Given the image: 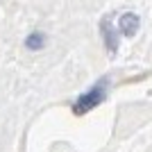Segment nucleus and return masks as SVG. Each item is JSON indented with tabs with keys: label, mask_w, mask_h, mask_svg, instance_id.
<instances>
[{
	"label": "nucleus",
	"mask_w": 152,
	"mask_h": 152,
	"mask_svg": "<svg viewBox=\"0 0 152 152\" xmlns=\"http://www.w3.org/2000/svg\"><path fill=\"white\" fill-rule=\"evenodd\" d=\"M43 34H39V32H34V34H30L25 41V45L30 48V50H39V48H43Z\"/></svg>",
	"instance_id": "nucleus-4"
},
{
	"label": "nucleus",
	"mask_w": 152,
	"mask_h": 152,
	"mask_svg": "<svg viewBox=\"0 0 152 152\" xmlns=\"http://www.w3.org/2000/svg\"><path fill=\"white\" fill-rule=\"evenodd\" d=\"M139 25H141L139 16L132 14V12H127V14H123L121 20H118V32L125 34V37H134V34L139 32Z\"/></svg>",
	"instance_id": "nucleus-2"
},
{
	"label": "nucleus",
	"mask_w": 152,
	"mask_h": 152,
	"mask_svg": "<svg viewBox=\"0 0 152 152\" xmlns=\"http://www.w3.org/2000/svg\"><path fill=\"white\" fill-rule=\"evenodd\" d=\"M102 34H104V41H107L109 52H116L118 41H116V32H114V27H111V23H109V20H102Z\"/></svg>",
	"instance_id": "nucleus-3"
},
{
	"label": "nucleus",
	"mask_w": 152,
	"mask_h": 152,
	"mask_svg": "<svg viewBox=\"0 0 152 152\" xmlns=\"http://www.w3.org/2000/svg\"><path fill=\"white\" fill-rule=\"evenodd\" d=\"M104 91H107V82L95 84L93 89H89L84 95H80V98H77L75 111H77V114H86V111H91L93 107H98V104L104 100Z\"/></svg>",
	"instance_id": "nucleus-1"
}]
</instances>
